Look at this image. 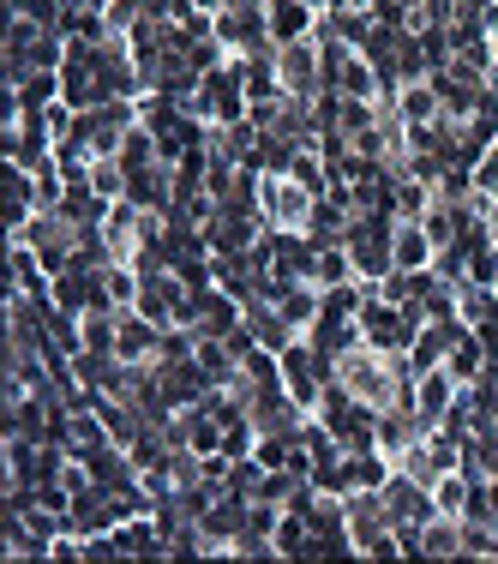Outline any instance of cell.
<instances>
[{"label":"cell","mask_w":498,"mask_h":564,"mask_svg":"<svg viewBox=\"0 0 498 564\" xmlns=\"http://www.w3.org/2000/svg\"><path fill=\"white\" fill-rule=\"evenodd\" d=\"M475 325H463V318H426L421 330H414V343H409V367L414 372H433V367H444L451 360V348L468 337Z\"/></svg>","instance_id":"52a82bcc"},{"label":"cell","mask_w":498,"mask_h":564,"mask_svg":"<svg viewBox=\"0 0 498 564\" xmlns=\"http://www.w3.org/2000/svg\"><path fill=\"white\" fill-rule=\"evenodd\" d=\"M240 318H247L252 343H259V348H271V355H282V348H289L294 337H301V330H294L289 318L277 313V301H271V294H264V301H247V306H240Z\"/></svg>","instance_id":"9c48e42d"},{"label":"cell","mask_w":498,"mask_h":564,"mask_svg":"<svg viewBox=\"0 0 498 564\" xmlns=\"http://www.w3.org/2000/svg\"><path fill=\"white\" fill-rule=\"evenodd\" d=\"M456 391H463V384H456L444 367H433V372H414V409H421V421H426V426H439L444 414H451Z\"/></svg>","instance_id":"30bf717a"},{"label":"cell","mask_w":498,"mask_h":564,"mask_svg":"<svg viewBox=\"0 0 498 564\" xmlns=\"http://www.w3.org/2000/svg\"><path fill=\"white\" fill-rule=\"evenodd\" d=\"M421 558H463V517L421 522Z\"/></svg>","instance_id":"4fadbf2b"},{"label":"cell","mask_w":498,"mask_h":564,"mask_svg":"<svg viewBox=\"0 0 498 564\" xmlns=\"http://www.w3.org/2000/svg\"><path fill=\"white\" fill-rule=\"evenodd\" d=\"M264 19H271L277 43H294V36H313L318 7H306V0H271V7H264Z\"/></svg>","instance_id":"7c38bea8"},{"label":"cell","mask_w":498,"mask_h":564,"mask_svg":"<svg viewBox=\"0 0 498 564\" xmlns=\"http://www.w3.org/2000/svg\"><path fill=\"white\" fill-rule=\"evenodd\" d=\"M318 198L325 193H313V186H306L301 174H289V169H264L259 174V217H264V228H277V235H306Z\"/></svg>","instance_id":"6da1fadb"},{"label":"cell","mask_w":498,"mask_h":564,"mask_svg":"<svg viewBox=\"0 0 498 564\" xmlns=\"http://www.w3.org/2000/svg\"><path fill=\"white\" fill-rule=\"evenodd\" d=\"M468 499H475V475H463V468H451V475H439V480H433V505H439V517H463Z\"/></svg>","instance_id":"9a60e30c"},{"label":"cell","mask_w":498,"mask_h":564,"mask_svg":"<svg viewBox=\"0 0 498 564\" xmlns=\"http://www.w3.org/2000/svg\"><path fill=\"white\" fill-rule=\"evenodd\" d=\"M235 7H271V0H235Z\"/></svg>","instance_id":"ac0fdd59"},{"label":"cell","mask_w":498,"mask_h":564,"mask_svg":"<svg viewBox=\"0 0 498 564\" xmlns=\"http://www.w3.org/2000/svg\"><path fill=\"white\" fill-rule=\"evenodd\" d=\"M277 85L289 97H325V48H318V36L277 43Z\"/></svg>","instance_id":"5b68a950"},{"label":"cell","mask_w":498,"mask_h":564,"mask_svg":"<svg viewBox=\"0 0 498 564\" xmlns=\"http://www.w3.org/2000/svg\"><path fill=\"white\" fill-rule=\"evenodd\" d=\"M444 372H451L456 384H475L480 372H487V343H480L475 330H468V337L451 348V360H444Z\"/></svg>","instance_id":"2e32d148"},{"label":"cell","mask_w":498,"mask_h":564,"mask_svg":"<svg viewBox=\"0 0 498 564\" xmlns=\"http://www.w3.org/2000/svg\"><path fill=\"white\" fill-rule=\"evenodd\" d=\"M181 102H186V115H198L205 127L247 120V73H240V61L228 55L223 66H210V73L193 85V97H181Z\"/></svg>","instance_id":"7a4b0ae2"},{"label":"cell","mask_w":498,"mask_h":564,"mask_svg":"<svg viewBox=\"0 0 498 564\" xmlns=\"http://www.w3.org/2000/svg\"><path fill=\"white\" fill-rule=\"evenodd\" d=\"M210 36H217V43H223L235 61H247V55H259V48L277 43L264 7H235V0H228L223 12H210Z\"/></svg>","instance_id":"277c9868"},{"label":"cell","mask_w":498,"mask_h":564,"mask_svg":"<svg viewBox=\"0 0 498 564\" xmlns=\"http://www.w3.org/2000/svg\"><path fill=\"white\" fill-rule=\"evenodd\" d=\"M156 337H163V325H151L139 306H120V330H115V355L120 360H151Z\"/></svg>","instance_id":"8fae6325"},{"label":"cell","mask_w":498,"mask_h":564,"mask_svg":"<svg viewBox=\"0 0 498 564\" xmlns=\"http://www.w3.org/2000/svg\"><path fill=\"white\" fill-rule=\"evenodd\" d=\"M456 318L463 325H487V318H498V289H487V282H456Z\"/></svg>","instance_id":"5bb4252c"},{"label":"cell","mask_w":498,"mask_h":564,"mask_svg":"<svg viewBox=\"0 0 498 564\" xmlns=\"http://www.w3.org/2000/svg\"><path fill=\"white\" fill-rule=\"evenodd\" d=\"M277 360H282V384H289V397L301 402L306 414H313V409H318V397H325V384H331V360L318 355V348L306 343V337H294Z\"/></svg>","instance_id":"8992f818"},{"label":"cell","mask_w":498,"mask_h":564,"mask_svg":"<svg viewBox=\"0 0 498 564\" xmlns=\"http://www.w3.org/2000/svg\"><path fill=\"white\" fill-rule=\"evenodd\" d=\"M390 210H372V217H348V235H343V252L348 264H355L360 282H379L397 271V259H390Z\"/></svg>","instance_id":"3957f363"},{"label":"cell","mask_w":498,"mask_h":564,"mask_svg":"<svg viewBox=\"0 0 498 564\" xmlns=\"http://www.w3.org/2000/svg\"><path fill=\"white\" fill-rule=\"evenodd\" d=\"M85 186L97 198H109V205H120V198H127V163H120V156H97V163L85 169Z\"/></svg>","instance_id":"e0dca14e"},{"label":"cell","mask_w":498,"mask_h":564,"mask_svg":"<svg viewBox=\"0 0 498 564\" xmlns=\"http://www.w3.org/2000/svg\"><path fill=\"white\" fill-rule=\"evenodd\" d=\"M433 235H426L421 217H397L390 223V259H397V271H426L433 264Z\"/></svg>","instance_id":"ba28073f"}]
</instances>
